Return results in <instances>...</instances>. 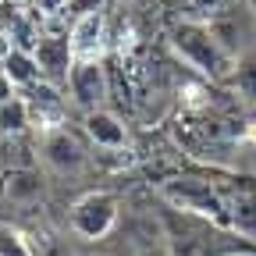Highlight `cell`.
<instances>
[{
	"label": "cell",
	"instance_id": "obj_3",
	"mask_svg": "<svg viewBox=\"0 0 256 256\" xmlns=\"http://www.w3.org/2000/svg\"><path fill=\"white\" fill-rule=\"evenodd\" d=\"M40 153H43V164L57 174H75L86 168V142L72 132L68 124L64 128H50V132H43L40 139Z\"/></svg>",
	"mask_w": 256,
	"mask_h": 256
},
{
	"label": "cell",
	"instance_id": "obj_20",
	"mask_svg": "<svg viewBox=\"0 0 256 256\" xmlns=\"http://www.w3.org/2000/svg\"><path fill=\"white\" fill-rule=\"evenodd\" d=\"M89 256H100V252H89Z\"/></svg>",
	"mask_w": 256,
	"mask_h": 256
},
{
	"label": "cell",
	"instance_id": "obj_9",
	"mask_svg": "<svg viewBox=\"0 0 256 256\" xmlns=\"http://www.w3.org/2000/svg\"><path fill=\"white\" fill-rule=\"evenodd\" d=\"M0 72L14 82V89H28V86L43 82L36 54H32V50H18V46H8L4 54H0Z\"/></svg>",
	"mask_w": 256,
	"mask_h": 256
},
{
	"label": "cell",
	"instance_id": "obj_2",
	"mask_svg": "<svg viewBox=\"0 0 256 256\" xmlns=\"http://www.w3.org/2000/svg\"><path fill=\"white\" fill-rule=\"evenodd\" d=\"M118 196L114 192H104V188H92L86 196H78L72 203V232L78 238H89V242H100L114 232L118 224Z\"/></svg>",
	"mask_w": 256,
	"mask_h": 256
},
{
	"label": "cell",
	"instance_id": "obj_21",
	"mask_svg": "<svg viewBox=\"0 0 256 256\" xmlns=\"http://www.w3.org/2000/svg\"><path fill=\"white\" fill-rule=\"evenodd\" d=\"M0 8H4V0H0Z\"/></svg>",
	"mask_w": 256,
	"mask_h": 256
},
{
	"label": "cell",
	"instance_id": "obj_11",
	"mask_svg": "<svg viewBox=\"0 0 256 256\" xmlns=\"http://www.w3.org/2000/svg\"><path fill=\"white\" fill-rule=\"evenodd\" d=\"M25 128H32V118H28V104H25V96L18 92L14 100L0 104V136H22Z\"/></svg>",
	"mask_w": 256,
	"mask_h": 256
},
{
	"label": "cell",
	"instance_id": "obj_13",
	"mask_svg": "<svg viewBox=\"0 0 256 256\" xmlns=\"http://www.w3.org/2000/svg\"><path fill=\"white\" fill-rule=\"evenodd\" d=\"M0 256H36V242L11 224H0Z\"/></svg>",
	"mask_w": 256,
	"mask_h": 256
},
{
	"label": "cell",
	"instance_id": "obj_1",
	"mask_svg": "<svg viewBox=\"0 0 256 256\" xmlns=\"http://www.w3.org/2000/svg\"><path fill=\"white\" fill-rule=\"evenodd\" d=\"M171 46L178 50V57L188 64V68H196L210 82H228L232 72H235V57L220 46L214 28L206 22H200V18H182L171 28Z\"/></svg>",
	"mask_w": 256,
	"mask_h": 256
},
{
	"label": "cell",
	"instance_id": "obj_7",
	"mask_svg": "<svg viewBox=\"0 0 256 256\" xmlns=\"http://www.w3.org/2000/svg\"><path fill=\"white\" fill-rule=\"evenodd\" d=\"M25 104H28V118L36 128H43V132H50V128H64V110H68V104H64L60 96V86L54 82H36L22 89Z\"/></svg>",
	"mask_w": 256,
	"mask_h": 256
},
{
	"label": "cell",
	"instance_id": "obj_10",
	"mask_svg": "<svg viewBox=\"0 0 256 256\" xmlns=\"http://www.w3.org/2000/svg\"><path fill=\"white\" fill-rule=\"evenodd\" d=\"M4 192H8V200H14V203L40 200L43 196V174L36 168H11L4 174Z\"/></svg>",
	"mask_w": 256,
	"mask_h": 256
},
{
	"label": "cell",
	"instance_id": "obj_17",
	"mask_svg": "<svg viewBox=\"0 0 256 256\" xmlns=\"http://www.w3.org/2000/svg\"><path fill=\"white\" fill-rule=\"evenodd\" d=\"M14 96H18V89H14V82L4 75V72H0V104H8V100H14Z\"/></svg>",
	"mask_w": 256,
	"mask_h": 256
},
{
	"label": "cell",
	"instance_id": "obj_4",
	"mask_svg": "<svg viewBox=\"0 0 256 256\" xmlns=\"http://www.w3.org/2000/svg\"><path fill=\"white\" fill-rule=\"evenodd\" d=\"M36 64L43 72V82H54V86H68V75L75 68V54H72V40L68 32H50L43 28V36L36 43Z\"/></svg>",
	"mask_w": 256,
	"mask_h": 256
},
{
	"label": "cell",
	"instance_id": "obj_5",
	"mask_svg": "<svg viewBox=\"0 0 256 256\" xmlns=\"http://www.w3.org/2000/svg\"><path fill=\"white\" fill-rule=\"evenodd\" d=\"M72 92V104L82 110V114H92V110H104V100H107V75H104V64L100 60H78L72 75H68V86Z\"/></svg>",
	"mask_w": 256,
	"mask_h": 256
},
{
	"label": "cell",
	"instance_id": "obj_8",
	"mask_svg": "<svg viewBox=\"0 0 256 256\" xmlns=\"http://www.w3.org/2000/svg\"><path fill=\"white\" fill-rule=\"evenodd\" d=\"M82 124H86V136L100 146V150H124L128 146V128L124 121L114 114V110H92V114H82Z\"/></svg>",
	"mask_w": 256,
	"mask_h": 256
},
{
	"label": "cell",
	"instance_id": "obj_6",
	"mask_svg": "<svg viewBox=\"0 0 256 256\" xmlns=\"http://www.w3.org/2000/svg\"><path fill=\"white\" fill-rule=\"evenodd\" d=\"M68 40H72L75 64L78 60H100L104 57V46H107V14L100 8L78 14L72 22V28H68Z\"/></svg>",
	"mask_w": 256,
	"mask_h": 256
},
{
	"label": "cell",
	"instance_id": "obj_19",
	"mask_svg": "<svg viewBox=\"0 0 256 256\" xmlns=\"http://www.w3.org/2000/svg\"><path fill=\"white\" fill-rule=\"evenodd\" d=\"M8 4H25V0H8Z\"/></svg>",
	"mask_w": 256,
	"mask_h": 256
},
{
	"label": "cell",
	"instance_id": "obj_18",
	"mask_svg": "<svg viewBox=\"0 0 256 256\" xmlns=\"http://www.w3.org/2000/svg\"><path fill=\"white\" fill-rule=\"evenodd\" d=\"M246 4H249V11H252V14H256V0H246Z\"/></svg>",
	"mask_w": 256,
	"mask_h": 256
},
{
	"label": "cell",
	"instance_id": "obj_14",
	"mask_svg": "<svg viewBox=\"0 0 256 256\" xmlns=\"http://www.w3.org/2000/svg\"><path fill=\"white\" fill-rule=\"evenodd\" d=\"M242 0H188V8H192V14H196L200 22H214V18H220V14H228L232 8H238Z\"/></svg>",
	"mask_w": 256,
	"mask_h": 256
},
{
	"label": "cell",
	"instance_id": "obj_16",
	"mask_svg": "<svg viewBox=\"0 0 256 256\" xmlns=\"http://www.w3.org/2000/svg\"><path fill=\"white\" fill-rule=\"evenodd\" d=\"M36 256H75V252L68 249V242H60V238H46V242H40V246H36Z\"/></svg>",
	"mask_w": 256,
	"mask_h": 256
},
{
	"label": "cell",
	"instance_id": "obj_12",
	"mask_svg": "<svg viewBox=\"0 0 256 256\" xmlns=\"http://www.w3.org/2000/svg\"><path fill=\"white\" fill-rule=\"evenodd\" d=\"M246 100H252L256 104V46L252 50H246L238 60H235V72H232V78H228Z\"/></svg>",
	"mask_w": 256,
	"mask_h": 256
},
{
	"label": "cell",
	"instance_id": "obj_15",
	"mask_svg": "<svg viewBox=\"0 0 256 256\" xmlns=\"http://www.w3.org/2000/svg\"><path fill=\"white\" fill-rule=\"evenodd\" d=\"M68 4H72V0H32V11H36L40 18H57Z\"/></svg>",
	"mask_w": 256,
	"mask_h": 256
}]
</instances>
